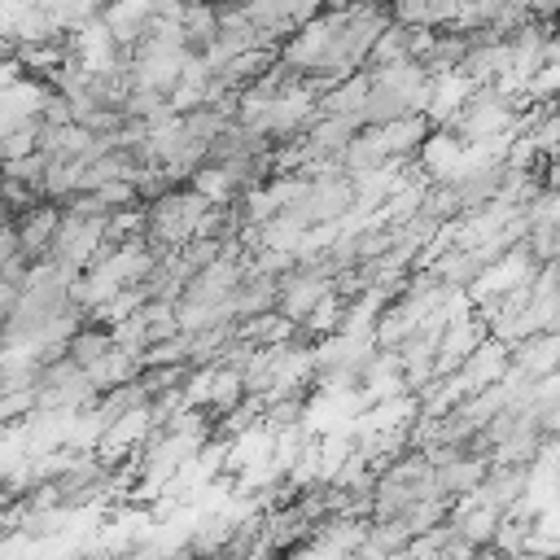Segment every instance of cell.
I'll list each match as a JSON object with an SVG mask.
<instances>
[{"instance_id": "52a82bcc", "label": "cell", "mask_w": 560, "mask_h": 560, "mask_svg": "<svg viewBox=\"0 0 560 560\" xmlns=\"http://www.w3.org/2000/svg\"><path fill=\"white\" fill-rule=\"evenodd\" d=\"M472 560H508V556H503V551H494V547H481Z\"/></svg>"}, {"instance_id": "8992f818", "label": "cell", "mask_w": 560, "mask_h": 560, "mask_svg": "<svg viewBox=\"0 0 560 560\" xmlns=\"http://www.w3.org/2000/svg\"><path fill=\"white\" fill-rule=\"evenodd\" d=\"M66 350H70V359L88 372L92 363H101V359L114 350V337H109V328H101V324H83V328L70 337V346H66Z\"/></svg>"}, {"instance_id": "5b68a950", "label": "cell", "mask_w": 560, "mask_h": 560, "mask_svg": "<svg viewBox=\"0 0 560 560\" xmlns=\"http://www.w3.org/2000/svg\"><path fill=\"white\" fill-rule=\"evenodd\" d=\"M529 486H534V468H490V477L481 481V490L472 499L512 516L521 508V499L529 494Z\"/></svg>"}, {"instance_id": "3957f363", "label": "cell", "mask_w": 560, "mask_h": 560, "mask_svg": "<svg viewBox=\"0 0 560 560\" xmlns=\"http://www.w3.org/2000/svg\"><path fill=\"white\" fill-rule=\"evenodd\" d=\"M490 459L486 455H472V451H464L459 459H451V464H442V468H433V490L442 494V499H468V494H477L481 490V481L490 477Z\"/></svg>"}, {"instance_id": "277c9868", "label": "cell", "mask_w": 560, "mask_h": 560, "mask_svg": "<svg viewBox=\"0 0 560 560\" xmlns=\"http://www.w3.org/2000/svg\"><path fill=\"white\" fill-rule=\"evenodd\" d=\"M512 372V346H503V341H486L464 368H459V381H464V389H468V398L472 394H481V389H490V385H503V376Z\"/></svg>"}, {"instance_id": "6da1fadb", "label": "cell", "mask_w": 560, "mask_h": 560, "mask_svg": "<svg viewBox=\"0 0 560 560\" xmlns=\"http://www.w3.org/2000/svg\"><path fill=\"white\" fill-rule=\"evenodd\" d=\"M210 210H214V206H210L201 192H192V188H171L162 201L149 206V232H144L149 249L175 254V249L192 245V241H197V228H201V219H206Z\"/></svg>"}, {"instance_id": "7a4b0ae2", "label": "cell", "mask_w": 560, "mask_h": 560, "mask_svg": "<svg viewBox=\"0 0 560 560\" xmlns=\"http://www.w3.org/2000/svg\"><path fill=\"white\" fill-rule=\"evenodd\" d=\"M61 219H66V210L52 206V201H44V206L26 210L22 219H13L18 245H22V254H26L31 262H44V258L52 254V241H57V232H61Z\"/></svg>"}]
</instances>
